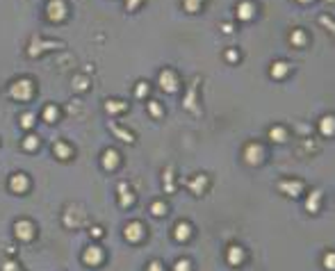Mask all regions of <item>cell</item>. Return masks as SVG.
Masks as SVG:
<instances>
[{
    "mask_svg": "<svg viewBox=\"0 0 335 271\" xmlns=\"http://www.w3.org/2000/svg\"><path fill=\"white\" fill-rule=\"evenodd\" d=\"M32 94H34L32 80H25V78H23V80H16V82L10 87V96L16 98L19 103L30 101V98H32Z\"/></svg>",
    "mask_w": 335,
    "mask_h": 271,
    "instance_id": "6da1fadb",
    "label": "cell"
},
{
    "mask_svg": "<svg viewBox=\"0 0 335 271\" xmlns=\"http://www.w3.org/2000/svg\"><path fill=\"white\" fill-rule=\"evenodd\" d=\"M46 14L51 21H64L66 19V3L64 0H51L46 7Z\"/></svg>",
    "mask_w": 335,
    "mask_h": 271,
    "instance_id": "7a4b0ae2",
    "label": "cell"
},
{
    "mask_svg": "<svg viewBox=\"0 0 335 271\" xmlns=\"http://www.w3.org/2000/svg\"><path fill=\"white\" fill-rule=\"evenodd\" d=\"M244 160H246L248 164H260V162L265 160V148H262L260 144H248V146L244 148Z\"/></svg>",
    "mask_w": 335,
    "mask_h": 271,
    "instance_id": "3957f363",
    "label": "cell"
},
{
    "mask_svg": "<svg viewBox=\"0 0 335 271\" xmlns=\"http://www.w3.org/2000/svg\"><path fill=\"white\" fill-rule=\"evenodd\" d=\"M14 233L19 239H23V242H30V239L34 237V225L30 223L28 219H21L14 223Z\"/></svg>",
    "mask_w": 335,
    "mask_h": 271,
    "instance_id": "277c9868",
    "label": "cell"
},
{
    "mask_svg": "<svg viewBox=\"0 0 335 271\" xmlns=\"http://www.w3.org/2000/svg\"><path fill=\"white\" fill-rule=\"evenodd\" d=\"M160 87L164 89V92H169V94H174L176 89H178V75L174 73V71H162L160 73Z\"/></svg>",
    "mask_w": 335,
    "mask_h": 271,
    "instance_id": "5b68a950",
    "label": "cell"
},
{
    "mask_svg": "<svg viewBox=\"0 0 335 271\" xmlns=\"http://www.w3.org/2000/svg\"><path fill=\"white\" fill-rule=\"evenodd\" d=\"M123 235H125L128 242H139V239L144 237V223H139V221H130V223L123 228Z\"/></svg>",
    "mask_w": 335,
    "mask_h": 271,
    "instance_id": "8992f818",
    "label": "cell"
},
{
    "mask_svg": "<svg viewBox=\"0 0 335 271\" xmlns=\"http://www.w3.org/2000/svg\"><path fill=\"white\" fill-rule=\"evenodd\" d=\"M28 187H30V180H28V175H23V173H14L10 178V189L14 194H25L28 192Z\"/></svg>",
    "mask_w": 335,
    "mask_h": 271,
    "instance_id": "52a82bcc",
    "label": "cell"
},
{
    "mask_svg": "<svg viewBox=\"0 0 335 271\" xmlns=\"http://www.w3.org/2000/svg\"><path fill=\"white\" fill-rule=\"evenodd\" d=\"M82 262L85 264H89V266H98L103 262V251L98 246H89V248H85V253H82Z\"/></svg>",
    "mask_w": 335,
    "mask_h": 271,
    "instance_id": "ba28073f",
    "label": "cell"
},
{
    "mask_svg": "<svg viewBox=\"0 0 335 271\" xmlns=\"http://www.w3.org/2000/svg\"><path fill=\"white\" fill-rule=\"evenodd\" d=\"M278 187H280V192H285L287 196H299V194L303 192V185L299 183V180H280Z\"/></svg>",
    "mask_w": 335,
    "mask_h": 271,
    "instance_id": "9c48e42d",
    "label": "cell"
},
{
    "mask_svg": "<svg viewBox=\"0 0 335 271\" xmlns=\"http://www.w3.org/2000/svg\"><path fill=\"white\" fill-rule=\"evenodd\" d=\"M253 14H256V7H253L251 0H242V3L237 5V19H239V21L253 19Z\"/></svg>",
    "mask_w": 335,
    "mask_h": 271,
    "instance_id": "30bf717a",
    "label": "cell"
},
{
    "mask_svg": "<svg viewBox=\"0 0 335 271\" xmlns=\"http://www.w3.org/2000/svg\"><path fill=\"white\" fill-rule=\"evenodd\" d=\"M121 162V155L119 153L114 151V148H110V151H105L103 153V166H105V169H116V164H119Z\"/></svg>",
    "mask_w": 335,
    "mask_h": 271,
    "instance_id": "8fae6325",
    "label": "cell"
},
{
    "mask_svg": "<svg viewBox=\"0 0 335 271\" xmlns=\"http://www.w3.org/2000/svg\"><path fill=\"white\" fill-rule=\"evenodd\" d=\"M189 235H192V225H189L187 221H180V223L174 228V237L178 239V242H187Z\"/></svg>",
    "mask_w": 335,
    "mask_h": 271,
    "instance_id": "7c38bea8",
    "label": "cell"
},
{
    "mask_svg": "<svg viewBox=\"0 0 335 271\" xmlns=\"http://www.w3.org/2000/svg\"><path fill=\"white\" fill-rule=\"evenodd\" d=\"M226 260H228L233 266L242 264V260H244V251H242L239 246H230V248H228V253H226Z\"/></svg>",
    "mask_w": 335,
    "mask_h": 271,
    "instance_id": "4fadbf2b",
    "label": "cell"
},
{
    "mask_svg": "<svg viewBox=\"0 0 335 271\" xmlns=\"http://www.w3.org/2000/svg\"><path fill=\"white\" fill-rule=\"evenodd\" d=\"M133 201H135L133 192H130L125 185H119V203H121V207H130V205H133Z\"/></svg>",
    "mask_w": 335,
    "mask_h": 271,
    "instance_id": "5bb4252c",
    "label": "cell"
},
{
    "mask_svg": "<svg viewBox=\"0 0 335 271\" xmlns=\"http://www.w3.org/2000/svg\"><path fill=\"white\" fill-rule=\"evenodd\" d=\"M319 201H321V192L319 189H315V192L308 196V203H306V210L310 212V214H315L317 210H319Z\"/></svg>",
    "mask_w": 335,
    "mask_h": 271,
    "instance_id": "9a60e30c",
    "label": "cell"
},
{
    "mask_svg": "<svg viewBox=\"0 0 335 271\" xmlns=\"http://www.w3.org/2000/svg\"><path fill=\"white\" fill-rule=\"evenodd\" d=\"M287 73H289L287 62H274V66H271V75H274L276 80L285 78V75H287Z\"/></svg>",
    "mask_w": 335,
    "mask_h": 271,
    "instance_id": "2e32d148",
    "label": "cell"
},
{
    "mask_svg": "<svg viewBox=\"0 0 335 271\" xmlns=\"http://www.w3.org/2000/svg\"><path fill=\"white\" fill-rule=\"evenodd\" d=\"M205 185H207V178H205V175H196V178L189 180V189H192L194 194H203Z\"/></svg>",
    "mask_w": 335,
    "mask_h": 271,
    "instance_id": "e0dca14e",
    "label": "cell"
},
{
    "mask_svg": "<svg viewBox=\"0 0 335 271\" xmlns=\"http://www.w3.org/2000/svg\"><path fill=\"white\" fill-rule=\"evenodd\" d=\"M55 155L60 157V160H69V157H71V146H69V144H64V142H57L55 144Z\"/></svg>",
    "mask_w": 335,
    "mask_h": 271,
    "instance_id": "ac0fdd59",
    "label": "cell"
},
{
    "mask_svg": "<svg viewBox=\"0 0 335 271\" xmlns=\"http://www.w3.org/2000/svg\"><path fill=\"white\" fill-rule=\"evenodd\" d=\"M333 116H324V119L319 121V130H321V134H326V137H330L333 134Z\"/></svg>",
    "mask_w": 335,
    "mask_h": 271,
    "instance_id": "d6986e66",
    "label": "cell"
},
{
    "mask_svg": "<svg viewBox=\"0 0 335 271\" xmlns=\"http://www.w3.org/2000/svg\"><path fill=\"white\" fill-rule=\"evenodd\" d=\"M289 39H292V46H297V48L306 46V41H308V37H306V32H303V30H294Z\"/></svg>",
    "mask_w": 335,
    "mask_h": 271,
    "instance_id": "ffe728a7",
    "label": "cell"
},
{
    "mask_svg": "<svg viewBox=\"0 0 335 271\" xmlns=\"http://www.w3.org/2000/svg\"><path fill=\"white\" fill-rule=\"evenodd\" d=\"M269 137L274 139V142H285V139H287V130L285 128H280V125H276V128H271V132H269Z\"/></svg>",
    "mask_w": 335,
    "mask_h": 271,
    "instance_id": "44dd1931",
    "label": "cell"
},
{
    "mask_svg": "<svg viewBox=\"0 0 335 271\" xmlns=\"http://www.w3.org/2000/svg\"><path fill=\"white\" fill-rule=\"evenodd\" d=\"M44 121H48V123H55V121H57V107L55 105H46V107H44Z\"/></svg>",
    "mask_w": 335,
    "mask_h": 271,
    "instance_id": "7402d4cb",
    "label": "cell"
},
{
    "mask_svg": "<svg viewBox=\"0 0 335 271\" xmlns=\"http://www.w3.org/2000/svg\"><path fill=\"white\" fill-rule=\"evenodd\" d=\"M125 107H128V105H125V103H119V101H107V103H105V110L110 112V114H116V112H123Z\"/></svg>",
    "mask_w": 335,
    "mask_h": 271,
    "instance_id": "603a6c76",
    "label": "cell"
},
{
    "mask_svg": "<svg viewBox=\"0 0 335 271\" xmlns=\"http://www.w3.org/2000/svg\"><path fill=\"white\" fill-rule=\"evenodd\" d=\"M151 214H153V216H164V214H166V205H164L162 201H155V203L151 205Z\"/></svg>",
    "mask_w": 335,
    "mask_h": 271,
    "instance_id": "cb8c5ba5",
    "label": "cell"
},
{
    "mask_svg": "<svg viewBox=\"0 0 335 271\" xmlns=\"http://www.w3.org/2000/svg\"><path fill=\"white\" fill-rule=\"evenodd\" d=\"M23 148H25V151H37V148H39V139L34 137V134H30V137H25V142H23Z\"/></svg>",
    "mask_w": 335,
    "mask_h": 271,
    "instance_id": "d4e9b609",
    "label": "cell"
},
{
    "mask_svg": "<svg viewBox=\"0 0 335 271\" xmlns=\"http://www.w3.org/2000/svg\"><path fill=\"white\" fill-rule=\"evenodd\" d=\"M21 125H23V128H32V125H34V114H32V112L21 114Z\"/></svg>",
    "mask_w": 335,
    "mask_h": 271,
    "instance_id": "484cf974",
    "label": "cell"
},
{
    "mask_svg": "<svg viewBox=\"0 0 335 271\" xmlns=\"http://www.w3.org/2000/svg\"><path fill=\"white\" fill-rule=\"evenodd\" d=\"M174 271H192V262H189V260H178L174 264Z\"/></svg>",
    "mask_w": 335,
    "mask_h": 271,
    "instance_id": "4316f807",
    "label": "cell"
},
{
    "mask_svg": "<svg viewBox=\"0 0 335 271\" xmlns=\"http://www.w3.org/2000/svg\"><path fill=\"white\" fill-rule=\"evenodd\" d=\"M201 3H203V0H185V10H187V12H198V10H201Z\"/></svg>",
    "mask_w": 335,
    "mask_h": 271,
    "instance_id": "83f0119b",
    "label": "cell"
},
{
    "mask_svg": "<svg viewBox=\"0 0 335 271\" xmlns=\"http://www.w3.org/2000/svg\"><path fill=\"white\" fill-rule=\"evenodd\" d=\"M148 112H151V116H155V119H160L162 116V105H157V103H148Z\"/></svg>",
    "mask_w": 335,
    "mask_h": 271,
    "instance_id": "f1b7e54d",
    "label": "cell"
},
{
    "mask_svg": "<svg viewBox=\"0 0 335 271\" xmlns=\"http://www.w3.org/2000/svg\"><path fill=\"white\" fill-rule=\"evenodd\" d=\"M146 94H148V84L146 82H139L137 87H135V96H137V98H144Z\"/></svg>",
    "mask_w": 335,
    "mask_h": 271,
    "instance_id": "f546056e",
    "label": "cell"
},
{
    "mask_svg": "<svg viewBox=\"0 0 335 271\" xmlns=\"http://www.w3.org/2000/svg\"><path fill=\"white\" fill-rule=\"evenodd\" d=\"M112 130H114V132L116 134H119V139H123V142H133V134H130V132H125V130H121V128H116V125H112Z\"/></svg>",
    "mask_w": 335,
    "mask_h": 271,
    "instance_id": "4dcf8cb0",
    "label": "cell"
},
{
    "mask_svg": "<svg viewBox=\"0 0 335 271\" xmlns=\"http://www.w3.org/2000/svg\"><path fill=\"white\" fill-rule=\"evenodd\" d=\"M226 60H228V62H237L239 60V53L230 48V51H226Z\"/></svg>",
    "mask_w": 335,
    "mask_h": 271,
    "instance_id": "1f68e13d",
    "label": "cell"
},
{
    "mask_svg": "<svg viewBox=\"0 0 335 271\" xmlns=\"http://www.w3.org/2000/svg\"><path fill=\"white\" fill-rule=\"evenodd\" d=\"M139 3H142V0H125V7H128L130 12H135L139 7Z\"/></svg>",
    "mask_w": 335,
    "mask_h": 271,
    "instance_id": "d6a6232c",
    "label": "cell"
},
{
    "mask_svg": "<svg viewBox=\"0 0 335 271\" xmlns=\"http://www.w3.org/2000/svg\"><path fill=\"white\" fill-rule=\"evenodd\" d=\"M89 87V82H87V78H75V89H87Z\"/></svg>",
    "mask_w": 335,
    "mask_h": 271,
    "instance_id": "836d02e7",
    "label": "cell"
},
{
    "mask_svg": "<svg viewBox=\"0 0 335 271\" xmlns=\"http://www.w3.org/2000/svg\"><path fill=\"white\" fill-rule=\"evenodd\" d=\"M324 262H326V264H324L326 269H333V266H335V264H333V262H335V255H333V253H328V255H326V260H324Z\"/></svg>",
    "mask_w": 335,
    "mask_h": 271,
    "instance_id": "e575fe53",
    "label": "cell"
},
{
    "mask_svg": "<svg viewBox=\"0 0 335 271\" xmlns=\"http://www.w3.org/2000/svg\"><path fill=\"white\" fill-rule=\"evenodd\" d=\"M319 23H324V25H326V30H330V32H333V21H330L328 16H321Z\"/></svg>",
    "mask_w": 335,
    "mask_h": 271,
    "instance_id": "d590c367",
    "label": "cell"
},
{
    "mask_svg": "<svg viewBox=\"0 0 335 271\" xmlns=\"http://www.w3.org/2000/svg\"><path fill=\"white\" fill-rule=\"evenodd\" d=\"M146 271H164V269H162V264H160V262H151V264H148V269Z\"/></svg>",
    "mask_w": 335,
    "mask_h": 271,
    "instance_id": "8d00e7d4",
    "label": "cell"
},
{
    "mask_svg": "<svg viewBox=\"0 0 335 271\" xmlns=\"http://www.w3.org/2000/svg\"><path fill=\"white\" fill-rule=\"evenodd\" d=\"M92 235H94V237H101L103 230H101V228H92Z\"/></svg>",
    "mask_w": 335,
    "mask_h": 271,
    "instance_id": "74e56055",
    "label": "cell"
},
{
    "mask_svg": "<svg viewBox=\"0 0 335 271\" xmlns=\"http://www.w3.org/2000/svg\"><path fill=\"white\" fill-rule=\"evenodd\" d=\"M221 30H224V32H230V30H233V25H228V23H224V25H221Z\"/></svg>",
    "mask_w": 335,
    "mask_h": 271,
    "instance_id": "f35d334b",
    "label": "cell"
},
{
    "mask_svg": "<svg viewBox=\"0 0 335 271\" xmlns=\"http://www.w3.org/2000/svg\"><path fill=\"white\" fill-rule=\"evenodd\" d=\"M299 3H310V0H299Z\"/></svg>",
    "mask_w": 335,
    "mask_h": 271,
    "instance_id": "ab89813d",
    "label": "cell"
}]
</instances>
